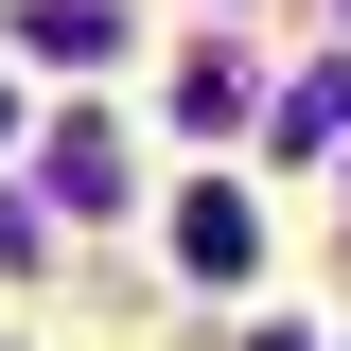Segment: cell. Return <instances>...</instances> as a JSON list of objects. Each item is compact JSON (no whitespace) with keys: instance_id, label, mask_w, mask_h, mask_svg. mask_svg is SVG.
<instances>
[{"instance_id":"1","label":"cell","mask_w":351,"mask_h":351,"mask_svg":"<svg viewBox=\"0 0 351 351\" xmlns=\"http://www.w3.org/2000/svg\"><path fill=\"white\" fill-rule=\"evenodd\" d=\"M246 246H263L246 193H193V211H176V263H193V281H246Z\"/></svg>"},{"instance_id":"2","label":"cell","mask_w":351,"mask_h":351,"mask_svg":"<svg viewBox=\"0 0 351 351\" xmlns=\"http://www.w3.org/2000/svg\"><path fill=\"white\" fill-rule=\"evenodd\" d=\"M281 141H299V158H316V141H351V71H299V88H281Z\"/></svg>"},{"instance_id":"3","label":"cell","mask_w":351,"mask_h":351,"mask_svg":"<svg viewBox=\"0 0 351 351\" xmlns=\"http://www.w3.org/2000/svg\"><path fill=\"white\" fill-rule=\"evenodd\" d=\"M263 351H299V334H263Z\"/></svg>"}]
</instances>
